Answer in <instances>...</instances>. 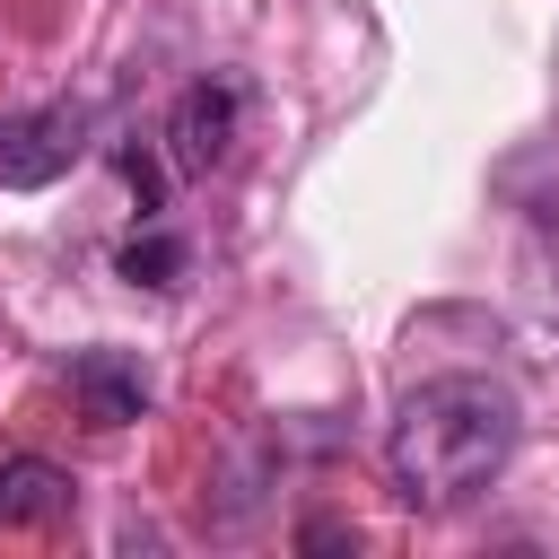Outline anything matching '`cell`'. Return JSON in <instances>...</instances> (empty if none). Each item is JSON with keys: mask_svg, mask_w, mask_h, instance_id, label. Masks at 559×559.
Masks as SVG:
<instances>
[{"mask_svg": "<svg viewBox=\"0 0 559 559\" xmlns=\"http://www.w3.org/2000/svg\"><path fill=\"white\" fill-rule=\"evenodd\" d=\"M122 175H131V192H140V201H148V210H157V166H148V157H140V148H122Z\"/></svg>", "mask_w": 559, "mask_h": 559, "instance_id": "cell-7", "label": "cell"}, {"mask_svg": "<svg viewBox=\"0 0 559 559\" xmlns=\"http://www.w3.org/2000/svg\"><path fill=\"white\" fill-rule=\"evenodd\" d=\"M236 122H245V87H236V79H192V87L175 96V114H166V157H175V175L227 166Z\"/></svg>", "mask_w": 559, "mask_h": 559, "instance_id": "cell-3", "label": "cell"}, {"mask_svg": "<svg viewBox=\"0 0 559 559\" xmlns=\"http://www.w3.org/2000/svg\"><path fill=\"white\" fill-rule=\"evenodd\" d=\"M87 157V105H26L0 114V192H44Z\"/></svg>", "mask_w": 559, "mask_h": 559, "instance_id": "cell-2", "label": "cell"}, {"mask_svg": "<svg viewBox=\"0 0 559 559\" xmlns=\"http://www.w3.org/2000/svg\"><path fill=\"white\" fill-rule=\"evenodd\" d=\"M114 262H122V280H140V288H175L192 253H183L175 236H131V245H122Z\"/></svg>", "mask_w": 559, "mask_h": 559, "instance_id": "cell-6", "label": "cell"}, {"mask_svg": "<svg viewBox=\"0 0 559 559\" xmlns=\"http://www.w3.org/2000/svg\"><path fill=\"white\" fill-rule=\"evenodd\" d=\"M70 393H79L87 419H105V428H122V419L148 411V376H140V358H122V349H79V358H70Z\"/></svg>", "mask_w": 559, "mask_h": 559, "instance_id": "cell-4", "label": "cell"}, {"mask_svg": "<svg viewBox=\"0 0 559 559\" xmlns=\"http://www.w3.org/2000/svg\"><path fill=\"white\" fill-rule=\"evenodd\" d=\"M515 437H524V411L498 376H428L402 393V411L384 428V472H393L402 507L454 515L507 472Z\"/></svg>", "mask_w": 559, "mask_h": 559, "instance_id": "cell-1", "label": "cell"}, {"mask_svg": "<svg viewBox=\"0 0 559 559\" xmlns=\"http://www.w3.org/2000/svg\"><path fill=\"white\" fill-rule=\"evenodd\" d=\"M70 498H79L70 472H52V463H35V454L0 463V524H61Z\"/></svg>", "mask_w": 559, "mask_h": 559, "instance_id": "cell-5", "label": "cell"}]
</instances>
